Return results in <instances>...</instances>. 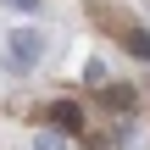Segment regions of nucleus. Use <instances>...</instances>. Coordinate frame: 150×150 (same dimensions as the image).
I'll return each mask as SVG.
<instances>
[{
    "mask_svg": "<svg viewBox=\"0 0 150 150\" xmlns=\"http://www.w3.org/2000/svg\"><path fill=\"white\" fill-rule=\"evenodd\" d=\"M6 6H17V11H33V6H39V0H6Z\"/></svg>",
    "mask_w": 150,
    "mask_h": 150,
    "instance_id": "obj_5",
    "label": "nucleus"
},
{
    "mask_svg": "<svg viewBox=\"0 0 150 150\" xmlns=\"http://www.w3.org/2000/svg\"><path fill=\"white\" fill-rule=\"evenodd\" d=\"M33 150H61V139H56V134H39V139H33Z\"/></svg>",
    "mask_w": 150,
    "mask_h": 150,
    "instance_id": "obj_4",
    "label": "nucleus"
},
{
    "mask_svg": "<svg viewBox=\"0 0 150 150\" xmlns=\"http://www.w3.org/2000/svg\"><path fill=\"white\" fill-rule=\"evenodd\" d=\"M39 50H45L39 28H11V39H6V56H11V67H17V72H28V67L39 61Z\"/></svg>",
    "mask_w": 150,
    "mask_h": 150,
    "instance_id": "obj_1",
    "label": "nucleus"
},
{
    "mask_svg": "<svg viewBox=\"0 0 150 150\" xmlns=\"http://www.w3.org/2000/svg\"><path fill=\"white\" fill-rule=\"evenodd\" d=\"M50 117H56L67 134H78V128H83V117H78V106H72V100H67V106H50Z\"/></svg>",
    "mask_w": 150,
    "mask_h": 150,
    "instance_id": "obj_2",
    "label": "nucleus"
},
{
    "mask_svg": "<svg viewBox=\"0 0 150 150\" xmlns=\"http://www.w3.org/2000/svg\"><path fill=\"white\" fill-rule=\"evenodd\" d=\"M128 50H134V56H150V39L145 33H128Z\"/></svg>",
    "mask_w": 150,
    "mask_h": 150,
    "instance_id": "obj_3",
    "label": "nucleus"
}]
</instances>
